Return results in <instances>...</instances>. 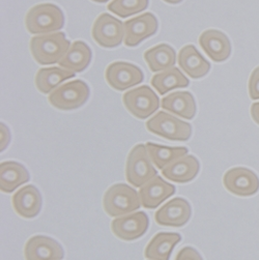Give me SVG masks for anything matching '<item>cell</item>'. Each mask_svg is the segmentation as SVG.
Masks as SVG:
<instances>
[{"label":"cell","instance_id":"obj_1","mask_svg":"<svg viewBox=\"0 0 259 260\" xmlns=\"http://www.w3.org/2000/svg\"><path fill=\"white\" fill-rule=\"evenodd\" d=\"M25 26L31 35H48L59 31L64 26V15L53 4H41L33 7L25 17Z\"/></svg>","mask_w":259,"mask_h":260},{"label":"cell","instance_id":"obj_2","mask_svg":"<svg viewBox=\"0 0 259 260\" xmlns=\"http://www.w3.org/2000/svg\"><path fill=\"white\" fill-rule=\"evenodd\" d=\"M70 47V41L60 31L36 36L30 40L31 55L42 66L59 62Z\"/></svg>","mask_w":259,"mask_h":260},{"label":"cell","instance_id":"obj_3","mask_svg":"<svg viewBox=\"0 0 259 260\" xmlns=\"http://www.w3.org/2000/svg\"><path fill=\"white\" fill-rule=\"evenodd\" d=\"M140 196L135 189L125 184H115L104 194V211L110 217L132 214L140 209Z\"/></svg>","mask_w":259,"mask_h":260},{"label":"cell","instance_id":"obj_4","mask_svg":"<svg viewBox=\"0 0 259 260\" xmlns=\"http://www.w3.org/2000/svg\"><path fill=\"white\" fill-rule=\"evenodd\" d=\"M157 169L152 165L146 145L137 144L130 151L125 163V178L135 188H141L154 176Z\"/></svg>","mask_w":259,"mask_h":260},{"label":"cell","instance_id":"obj_5","mask_svg":"<svg viewBox=\"0 0 259 260\" xmlns=\"http://www.w3.org/2000/svg\"><path fill=\"white\" fill-rule=\"evenodd\" d=\"M147 131L171 141H187L192 135V125L177 117L160 111L146 121Z\"/></svg>","mask_w":259,"mask_h":260},{"label":"cell","instance_id":"obj_6","mask_svg":"<svg viewBox=\"0 0 259 260\" xmlns=\"http://www.w3.org/2000/svg\"><path fill=\"white\" fill-rule=\"evenodd\" d=\"M90 94L88 85L82 80L69 81L52 91L48 98L52 106L59 110H74L82 107Z\"/></svg>","mask_w":259,"mask_h":260},{"label":"cell","instance_id":"obj_7","mask_svg":"<svg viewBox=\"0 0 259 260\" xmlns=\"http://www.w3.org/2000/svg\"><path fill=\"white\" fill-rule=\"evenodd\" d=\"M125 109L133 116L145 119L152 115L160 107V99L147 85L126 91L122 96Z\"/></svg>","mask_w":259,"mask_h":260},{"label":"cell","instance_id":"obj_8","mask_svg":"<svg viewBox=\"0 0 259 260\" xmlns=\"http://www.w3.org/2000/svg\"><path fill=\"white\" fill-rule=\"evenodd\" d=\"M91 36L103 48H116L124 40V24L109 14H101L92 25Z\"/></svg>","mask_w":259,"mask_h":260},{"label":"cell","instance_id":"obj_9","mask_svg":"<svg viewBox=\"0 0 259 260\" xmlns=\"http://www.w3.org/2000/svg\"><path fill=\"white\" fill-rule=\"evenodd\" d=\"M105 78L113 89L122 91L140 84L144 80V75L141 69L133 63L116 61L108 66Z\"/></svg>","mask_w":259,"mask_h":260},{"label":"cell","instance_id":"obj_10","mask_svg":"<svg viewBox=\"0 0 259 260\" xmlns=\"http://www.w3.org/2000/svg\"><path fill=\"white\" fill-rule=\"evenodd\" d=\"M223 185L232 194L248 197L258 192L259 178L255 172L248 168L236 167L224 174Z\"/></svg>","mask_w":259,"mask_h":260},{"label":"cell","instance_id":"obj_11","mask_svg":"<svg viewBox=\"0 0 259 260\" xmlns=\"http://www.w3.org/2000/svg\"><path fill=\"white\" fill-rule=\"evenodd\" d=\"M124 24V40L126 47H136L144 40L152 37L158 31L159 23L151 13H145L130 19Z\"/></svg>","mask_w":259,"mask_h":260},{"label":"cell","instance_id":"obj_12","mask_svg":"<svg viewBox=\"0 0 259 260\" xmlns=\"http://www.w3.org/2000/svg\"><path fill=\"white\" fill-rule=\"evenodd\" d=\"M148 226V216L144 212H138L114 219L111 223V230L116 238L131 242L143 237Z\"/></svg>","mask_w":259,"mask_h":260},{"label":"cell","instance_id":"obj_13","mask_svg":"<svg viewBox=\"0 0 259 260\" xmlns=\"http://www.w3.org/2000/svg\"><path fill=\"white\" fill-rule=\"evenodd\" d=\"M192 215V207L185 198L175 197L165 203L154 214V221L165 227H181L186 225Z\"/></svg>","mask_w":259,"mask_h":260},{"label":"cell","instance_id":"obj_14","mask_svg":"<svg viewBox=\"0 0 259 260\" xmlns=\"http://www.w3.org/2000/svg\"><path fill=\"white\" fill-rule=\"evenodd\" d=\"M24 257L26 260H61L64 257V251L54 239L35 236L26 242Z\"/></svg>","mask_w":259,"mask_h":260},{"label":"cell","instance_id":"obj_15","mask_svg":"<svg viewBox=\"0 0 259 260\" xmlns=\"http://www.w3.org/2000/svg\"><path fill=\"white\" fill-rule=\"evenodd\" d=\"M14 211L24 219L37 217L43 205L42 195L37 187L28 185L21 188L12 198Z\"/></svg>","mask_w":259,"mask_h":260},{"label":"cell","instance_id":"obj_16","mask_svg":"<svg viewBox=\"0 0 259 260\" xmlns=\"http://www.w3.org/2000/svg\"><path fill=\"white\" fill-rule=\"evenodd\" d=\"M199 45L215 62L228 59L231 54V44L225 34L217 29H207L199 37Z\"/></svg>","mask_w":259,"mask_h":260},{"label":"cell","instance_id":"obj_17","mask_svg":"<svg viewBox=\"0 0 259 260\" xmlns=\"http://www.w3.org/2000/svg\"><path fill=\"white\" fill-rule=\"evenodd\" d=\"M174 193L175 187L157 175L140 188L139 196L141 205L148 210L157 209L166 199L174 195Z\"/></svg>","mask_w":259,"mask_h":260},{"label":"cell","instance_id":"obj_18","mask_svg":"<svg viewBox=\"0 0 259 260\" xmlns=\"http://www.w3.org/2000/svg\"><path fill=\"white\" fill-rule=\"evenodd\" d=\"M178 66L192 79H200L211 70L207 61L193 45H187L180 49L178 53Z\"/></svg>","mask_w":259,"mask_h":260},{"label":"cell","instance_id":"obj_19","mask_svg":"<svg viewBox=\"0 0 259 260\" xmlns=\"http://www.w3.org/2000/svg\"><path fill=\"white\" fill-rule=\"evenodd\" d=\"M200 170V164L195 155H184L162 169V175L168 180L186 184L193 180Z\"/></svg>","mask_w":259,"mask_h":260},{"label":"cell","instance_id":"obj_20","mask_svg":"<svg viewBox=\"0 0 259 260\" xmlns=\"http://www.w3.org/2000/svg\"><path fill=\"white\" fill-rule=\"evenodd\" d=\"M181 241L175 232H159L147 244L144 256L149 260H169L174 247Z\"/></svg>","mask_w":259,"mask_h":260},{"label":"cell","instance_id":"obj_21","mask_svg":"<svg viewBox=\"0 0 259 260\" xmlns=\"http://www.w3.org/2000/svg\"><path fill=\"white\" fill-rule=\"evenodd\" d=\"M30 175L26 167L18 162L7 161L0 164V190L12 193L29 180Z\"/></svg>","mask_w":259,"mask_h":260},{"label":"cell","instance_id":"obj_22","mask_svg":"<svg viewBox=\"0 0 259 260\" xmlns=\"http://www.w3.org/2000/svg\"><path fill=\"white\" fill-rule=\"evenodd\" d=\"M162 108L188 120L196 115V102L189 91H175L163 98Z\"/></svg>","mask_w":259,"mask_h":260},{"label":"cell","instance_id":"obj_23","mask_svg":"<svg viewBox=\"0 0 259 260\" xmlns=\"http://www.w3.org/2000/svg\"><path fill=\"white\" fill-rule=\"evenodd\" d=\"M92 57L91 49L82 41L74 42L58 62L60 68L73 73H81L89 66Z\"/></svg>","mask_w":259,"mask_h":260},{"label":"cell","instance_id":"obj_24","mask_svg":"<svg viewBox=\"0 0 259 260\" xmlns=\"http://www.w3.org/2000/svg\"><path fill=\"white\" fill-rule=\"evenodd\" d=\"M143 57L149 70L153 73H158L174 67L176 52L170 45L160 44L145 51Z\"/></svg>","mask_w":259,"mask_h":260},{"label":"cell","instance_id":"obj_25","mask_svg":"<svg viewBox=\"0 0 259 260\" xmlns=\"http://www.w3.org/2000/svg\"><path fill=\"white\" fill-rule=\"evenodd\" d=\"M189 84L188 78L175 67L155 74L151 78V85L162 95L172 89L186 88Z\"/></svg>","mask_w":259,"mask_h":260},{"label":"cell","instance_id":"obj_26","mask_svg":"<svg viewBox=\"0 0 259 260\" xmlns=\"http://www.w3.org/2000/svg\"><path fill=\"white\" fill-rule=\"evenodd\" d=\"M75 77V73L62 68H45L36 75V86L42 93H49L56 89L63 81Z\"/></svg>","mask_w":259,"mask_h":260},{"label":"cell","instance_id":"obj_27","mask_svg":"<svg viewBox=\"0 0 259 260\" xmlns=\"http://www.w3.org/2000/svg\"><path fill=\"white\" fill-rule=\"evenodd\" d=\"M146 148L151 162L161 170L164 169L167 165L173 163L174 161L183 158L184 155H187L189 151V149L184 146L169 147L152 142H147Z\"/></svg>","mask_w":259,"mask_h":260},{"label":"cell","instance_id":"obj_28","mask_svg":"<svg viewBox=\"0 0 259 260\" xmlns=\"http://www.w3.org/2000/svg\"><path fill=\"white\" fill-rule=\"evenodd\" d=\"M148 4L149 0H112L107 9L120 18H127L145 11Z\"/></svg>","mask_w":259,"mask_h":260},{"label":"cell","instance_id":"obj_29","mask_svg":"<svg viewBox=\"0 0 259 260\" xmlns=\"http://www.w3.org/2000/svg\"><path fill=\"white\" fill-rule=\"evenodd\" d=\"M248 89L252 100H259V67H257L250 76Z\"/></svg>","mask_w":259,"mask_h":260},{"label":"cell","instance_id":"obj_30","mask_svg":"<svg viewBox=\"0 0 259 260\" xmlns=\"http://www.w3.org/2000/svg\"><path fill=\"white\" fill-rule=\"evenodd\" d=\"M175 260H203V258L193 247H185L177 253Z\"/></svg>","mask_w":259,"mask_h":260},{"label":"cell","instance_id":"obj_31","mask_svg":"<svg viewBox=\"0 0 259 260\" xmlns=\"http://www.w3.org/2000/svg\"><path fill=\"white\" fill-rule=\"evenodd\" d=\"M0 126H2V151H3L8 147L11 141V132L9 127L4 122L0 123Z\"/></svg>","mask_w":259,"mask_h":260},{"label":"cell","instance_id":"obj_32","mask_svg":"<svg viewBox=\"0 0 259 260\" xmlns=\"http://www.w3.org/2000/svg\"><path fill=\"white\" fill-rule=\"evenodd\" d=\"M251 116L253 120L259 124V103H255L251 107Z\"/></svg>","mask_w":259,"mask_h":260},{"label":"cell","instance_id":"obj_33","mask_svg":"<svg viewBox=\"0 0 259 260\" xmlns=\"http://www.w3.org/2000/svg\"><path fill=\"white\" fill-rule=\"evenodd\" d=\"M163 2H165L167 4H170V5H177V4L183 2V0H163Z\"/></svg>","mask_w":259,"mask_h":260},{"label":"cell","instance_id":"obj_34","mask_svg":"<svg viewBox=\"0 0 259 260\" xmlns=\"http://www.w3.org/2000/svg\"><path fill=\"white\" fill-rule=\"evenodd\" d=\"M91 2H94V3H98V4H104V3H107L108 0H91Z\"/></svg>","mask_w":259,"mask_h":260}]
</instances>
